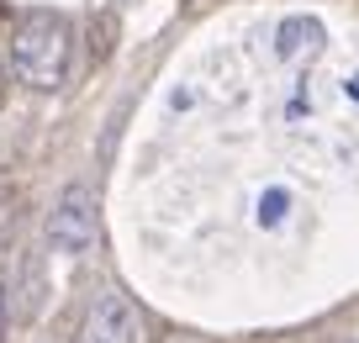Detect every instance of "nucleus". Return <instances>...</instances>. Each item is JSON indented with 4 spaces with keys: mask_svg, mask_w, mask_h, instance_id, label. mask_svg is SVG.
<instances>
[{
    "mask_svg": "<svg viewBox=\"0 0 359 343\" xmlns=\"http://www.w3.org/2000/svg\"><path fill=\"white\" fill-rule=\"evenodd\" d=\"M69 53H74V32L69 16L58 11H27L11 32V74L27 90H58L69 79Z\"/></svg>",
    "mask_w": 359,
    "mask_h": 343,
    "instance_id": "obj_1",
    "label": "nucleus"
},
{
    "mask_svg": "<svg viewBox=\"0 0 359 343\" xmlns=\"http://www.w3.org/2000/svg\"><path fill=\"white\" fill-rule=\"evenodd\" d=\"M48 243H53V254H69V259H79L95 243V190L90 185H79V180L64 185V196L48 211Z\"/></svg>",
    "mask_w": 359,
    "mask_h": 343,
    "instance_id": "obj_2",
    "label": "nucleus"
},
{
    "mask_svg": "<svg viewBox=\"0 0 359 343\" xmlns=\"http://www.w3.org/2000/svg\"><path fill=\"white\" fill-rule=\"evenodd\" d=\"M137 338V311L122 290H101L85 317V343H133Z\"/></svg>",
    "mask_w": 359,
    "mask_h": 343,
    "instance_id": "obj_3",
    "label": "nucleus"
},
{
    "mask_svg": "<svg viewBox=\"0 0 359 343\" xmlns=\"http://www.w3.org/2000/svg\"><path fill=\"white\" fill-rule=\"evenodd\" d=\"M323 48H327V27L317 16H285L275 32V53L285 64H312V58H323Z\"/></svg>",
    "mask_w": 359,
    "mask_h": 343,
    "instance_id": "obj_4",
    "label": "nucleus"
},
{
    "mask_svg": "<svg viewBox=\"0 0 359 343\" xmlns=\"http://www.w3.org/2000/svg\"><path fill=\"white\" fill-rule=\"evenodd\" d=\"M0 343H6V290H0Z\"/></svg>",
    "mask_w": 359,
    "mask_h": 343,
    "instance_id": "obj_5",
    "label": "nucleus"
},
{
    "mask_svg": "<svg viewBox=\"0 0 359 343\" xmlns=\"http://www.w3.org/2000/svg\"><path fill=\"white\" fill-rule=\"evenodd\" d=\"M348 343H359V338H348Z\"/></svg>",
    "mask_w": 359,
    "mask_h": 343,
    "instance_id": "obj_6",
    "label": "nucleus"
}]
</instances>
